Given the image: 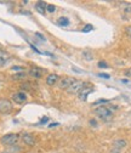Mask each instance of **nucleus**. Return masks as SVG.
Returning <instances> with one entry per match:
<instances>
[{
  "instance_id": "nucleus-15",
  "label": "nucleus",
  "mask_w": 131,
  "mask_h": 153,
  "mask_svg": "<svg viewBox=\"0 0 131 153\" xmlns=\"http://www.w3.org/2000/svg\"><path fill=\"white\" fill-rule=\"evenodd\" d=\"M121 10H123L125 13L130 15V13H131V4H130V3H123V4H121Z\"/></svg>"
},
{
  "instance_id": "nucleus-13",
  "label": "nucleus",
  "mask_w": 131,
  "mask_h": 153,
  "mask_svg": "<svg viewBox=\"0 0 131 153\" xmlns=\"http://www.w3.org/2000/svg\"><path fill=\"white\" fill-rule=\"evenodd\" d=\"M126 145H127V142H126V140H124V139H119V140H115V141L113 142V147L119 148V149L126 147Z\"/></svg>"
},
{
  "instance_id": "nucleus-11",
  "label": "nucleus",
  "mask_w": 131,
  "mask_h": 153,
  "mask_svg": "<svg viewBox=\"0 0 131 153\" xmlns=\"http://www.w3.org/2000/svg\"><path fill=\"white\" fill-rule=\"evenodd\" d=\"M58 75L57 74H49L47 76H46V84L47 85H50V86H52V85H55L56 83H58Z\"/></svg>"
},
{
  "instance_id": "nucleus-30",
  "label": "nucleus",
  "mask_w": 131,
  "mask_h": 153,
  "mask_svg": "<svg viewBox=\"0 0 131 153\" xmlns=\"http://www.w3.org/2000/svg\"><path fill=\"white\" fill-rule=\"evenodd\" d=\"M49 122V118L47 117H44L43 119H41V123H47Z\"/></svg>"
},
{
  "instance_id": "nucleus-5",
  "label": "nucleus",
  "mask_w": 131,
  "mask_h": 153,
  "mask_svg": "<svg viewBox=\"0 0 131 153\" xmlns=\"http://www.w3.org/2000/svg\"><path fill=\"white\" fill-rule=\"evenodd\" d=\"M74 80H75V79L72 78V76H64V78H62V79L58 80L57 85H58V88H60L61 90H67V89L73 84Z\"/></svg>"
},
{
  "instance_id": "nucleus-10",
  "label": "nucleus",
  "mask_w": 131,
  "mask_h": 153,
  "mask_svg": "<svg viewBox=\"0 0 131 153\" xmlns=\"http://www.w3.org/2000/svg\"><path fill=\"white\" fill-rule=\"evenodd\" d=\"M34 7H35V10L38 11L40 15H45L46 9H47V5H46V3H44V1H36L35 5H34Z\"/></svg>"
},
{
  "instance_id": "nucleus-32",
  "label": "nucleus",
  "mask_w": 131,
  "mask_h": 153,
  "mask_svg": "<svg viewBox=\"0 0 131 153\" xmlns=\"http://www.w3.org/2000/svg\"><path fill=\"white\" fill-rule=\"evenodd\" d=\"M57 125H58V123H52V124H50L49 126H50V128H52V126H57Z\"/></svg>"
},
{
  "instance_id": "nucleus-19",
  "label": "nucleus",
  "mask_w": 131,
  "mask_h": 153,
  "mask_svg": "<svg viewBox=\"0 0 131 153\" xmlns=\"http://www.w3.org/2000/svg\"><path fill=\"white\" fill-rule=\"evenodd\" d=\"M90 30H92V26H91V25H86V26L83 28V32H84V33H87V32H90Z\"/></svg>"
},
{
  "instance_id": "nucleus-22",
  "label": "nucleus",
  "mask_w": 131,
  "mask_h": 153,
  "mask_svg": "<svg viewBox=\"0 0 131 153\" xmlns=\"http://www.w3.org/2000/svg\"><path fill=\"white\" fill-rule=\"evenodd\" d=\"M125 33L127 34V36H129V38H131V26H129V27H126V28H125Z\"/></svg>"
},
{
  "instance_id": "nucleus-16",
  "label": "nucleus",
  "mask_w": 131,
  "mask_h": 153,
  "mask_svg": "<svg viewBox=\"0 0 131 153\" xmlns=\"http://www.w3.org/2000/svg\"><path fill=\"white\" fill-rule=\"evenodd\" d=\"M69 23V20L67 17H60L58 18V25H61V26H67Z\"/></svg>"
},
{
  "instance_id": "nucleus-29",
  "label": "nucleus",
  "mask_w": 131,
  "mask_h": 153,
  "mask_svg": "<svg viewBox=\"0 0 131 153\" xmlns=\"http://www.w3.org/2000/svg\"><path fill=\"white\" fill-rule=\"evenodd\" d=\"M35 35H36V36H39V38H40V39H41V40H44V39H45V38H44V36H43V35H41L40 33H35Z\"/></svg>"
},
{
  "instance_id": "nucleus-33",
  "label": "nucleus",
  "mask_w": 131,
  "mask_h": 153,
  "mask_svg": "<svg viewBox=\"0 0 131 153\" xmlns=\"http://www.w3.org/2000/svg\"><path fill=\"white\" fill-rule=\"evenodd\" d=\"M3 153H12L11 151H5V152H3Z\"/></svg>"
},
{
  "instance_id": "nucleus-14",
  "label": "nucleus",
  "mask_w": 131,
  "mask_h": 153,
  "mask_svg": "<svg viewBox=\"0 0 131 153\" xmlns=\"http://www.w3.org/2000/svg\"><path fill=\"white\" fill-rule=\"evenodd\" d=\"M27 72H18V73H15L13 75H12V79L13 80H18V79H23V78H26L27 76Z\"/></svg>"
},
{
  "instance_id": "nucleus-7",
  "label": "nucleus",
  "mask_w": 131,
  "mask_h": 153,
  "mask_svg": "<svg viewBox=\"0 0 131 153\" xmlns=\"http://www.w3.org/2000/svg\"><path fill=\"white\" fill-rule=\"evenodd\" d=\"M22 141L27 146H34L35 142H36L35 137L32 135V134H28V132H26V134H23V135H22Z\"/></svg>"
},
{
  "instance_id": "nucleus-3",
  "label": "nucleus",
  "mask_w": 131,
  "mask_h": 153,
  "mask_svg": "<svg viewBox=\"0 0 131 153\" xmlns=\"http://www.w3.org/2000/svg\"><path fill=\"white\" fill-rule=\"evenodd\" d=\"M86 86V84L83 82V80H78V79H75L73 82V84L67 89V92L68 94H72V95H74V94H79L84 88Z\"/></svg>"
},
{
  "instance_id": "nucleus-23",
  "label": "nucleus",
  "mask_w": 131,
  "mask_h": 153,
  "mask_svg": "<svg viewBox=\"0 0 131 153\" xmlns=\"http://www.w3.org/2000/svg\"><path fill=\"white\" fill-rule=\"evenodd\" d=\"M49 12H53L55 10H56V7H55V5H47V9H46Z\"/></svg>"
},
{
  "instance_id": "nucleus-18",
  "label": "nucleus",
  "mask_w": 131,
  "mask_h": 153,
  "mask_svg": "<svg viewBox=\"0 0 131 153\" xmlns=\"http://www.w3.org/2000/svg\"><path fill=\"white\" fill-rule=\"evenodd\" d=\"M12 71H17V72H26V69L23 67H20V66H13L12 67Z\"/></svg>"
},
{
  "instance_id": "nucleus-24",
  "label": "nucleus",
  "mask_w": 131,
  "mask_h": 153,
  "mask_svg": "<svg viewBox=\"0 0 131 153\" xmlns=\"http://www.w3.org/2000/svg\"><path fill=\"white\" fill-rule=\"evenodd\" d=\"M121 151L119 149V148H115V147H113V148H112L110 149V153H120Z\"/></svg>"
},
{
  "instance_id": "nucleus-1",
  "label": "nucleus",
  "mask_w": 131,
  "mask_h": 153,
  "mask_svg": "<svg viewBox=\"0 0 131 153\" xmlns=\"http://www.w3.org/2000/svg\"><path fill=\"white\" fill-rule=\"evenodd\" d=\"M113 109L115 108H110V107H106V106H101V107H97L95 109V114L102 120L104 122H108L113 118Z\"/></svg>"
},
{
  "instance_id": "nucleus-20",
  "label": "nucleus",
  "mask_w": 131,
  "mask_h": 153,
  "mask_svg": "<svg viewBox=\"0 0 131 153\" xmlns=\"http://www.w3.org/2000/svg\"><path fill=\"white\" fill-rule=\"evenodd\" d=\"M98 67H100V68H108V65H107V62H104V61H100V62H98Z\"/></svg>"
},
{
  "instance_id": "nucleus-2",
  "label": "nucleus",
  "mask_w": 131,
  "mask_h": 153,
  "mask_svg": "<svg viewBox=\"0 0 131 153\" xmlns=\"http://www.w3.org/2000/svg\"><path fill=\"white\" fill-rule=\"evenodd\" d=\"M18 139H20V135L18 134H6L1 139H0V142L5 146H13L17 143Z\"/></svg>"
},
{
  "instance_id": "nucleus-31",
  "label": "nucleus",
  "mask_w": 131,
  "mask_h": 153,
  "mask_svg": "<svg viewBox=\"0 0 131 153\" xmlns=\"http://www.w3.org/2000/svg\"><path fill=\"white\" fill-rule=\"evenodd\" d=\"M120 82H121L123 84H129V80H127V79H121Z\"/></svg>"
},
{
  "instance_id": "nucleus-9",
  "label": "nucleus",
  "mask_w": 131,
  "mask_h": 153,
  "mask_svg": "<svg viewBox=\"0 0 131 153\" xmlns=\"http://www.w3.org/2000/svg\"><path fill=\"white\" fill-rule=\"evenodd\" d=\"M43 73H44V71H43L41 68H39V67H32V68L29 69V72H28L29 75H32L33 78H36V79L41 78Z\"/></svg>"
},
{
  "instance_id": "nucleus-26",
  "label": "nucleus",
  "mask_w": 131,
  "mask_h": 153,
  "mask_svg": "<svg viewBox=\"0 0 131 153\" xmlns=\"http://www.w3.org/2000/svg\"><path fill=\"white\" fill-rule=\"evenodd\" d=\"M22 89H27V90H29V89H30L29 83H27V84H22Z\"/></svg>"
},
{
  "instance_id": "nucleus-27",
  "label": "nucleus",
  "mask_w": 131,
  "mask_h": 153,
  "mask_svg": "<svg viewBox=\"0 0 131 153\" xmlns=\"http://www.w3.org/2000/svg\"><path fill=\"white\" fill-rule=\"evenodd\" d=\"M98 75L101 76V78H106V79H108V78H109V75H108V74H102V73H100Z\"/></svg>"
},
{
  "instance_id": "nucleus-12",
  "label": "nucleus",
  "mask_w": 131,
  "mask_h": 153,
  "mask_svg": "<svg viewBox=\"0 0 131 153\" xmlns=\"http://www.w3.org/2000/svg\"><path fill=\"white\" fill-rule=\"evenodd\" d=\"M9 60H10L9 53L5 52V51H0V67L5 66V65L9 62Z\"/></svg>"
},
{
  "instance_id": "nucleus-4",
  "label": "nucleus",
  "mask_w": 131,
  "mask_h": 153,
  "mask_svg": "<svg viewBox=\"0 0 131 153\" xmlns=\"http://www.w3.org/2000/svg\"><path fill=\"white\" fill-rule=\"evenodd\" d=\"M12 112V103L7 99H0V113L10 114Z\"/></svg>"
},
{
  "instance_id": "nucleus-8",
  "label": "nucleus",
  "mask_w": 131,
  "mask_h": 153,
  "mask_svg": "<svg viewBox=\"0 0 131 153\" xmlns=\"http://www.w3.org/2000/svg\"><path fill=\"white\" fill-rule=\"evenodd\" d=\"M93 91V88L92 86H85L79 94H78V96H79V99L81 100V101H86V99H87V96Z\"/></svg>"
},
{
  "instance_id": "nucleus-6",
  "label": "nucleus",
  "mask_w": 131,
  "mask_h": 153,
  "mask_svg": "<svg viewBox=\"0 0 131 153\" xmlns=\"http://www.w3.org/2000/svg\"><path fill=\"white\" fill-rule=\"evenodd\" d=\"M12 100H13V102H16L18 105H23L27 101V95L24 92H22V91L16 92V94L12 95Z\"/></svg>"
},
{
  "instance_id": "nucleus-21",
  "label": "nucleus",
  "mask_w": 131,
  "mask_h": 153,
  "mask_svg": "<svg viewBox=\"0 0 131 153\" xmlns=\"http://www.w3.org/2000/svg\"><path fill=\"white\" fill-rule=\"evenodd\" d=\"M124 74H125V76H127V78H131V68H127V69H125Z\"/></svg>"
},
{
  "instance_id": "nucleus-25",
  "label": "nucleus",
  "mask_w": 131,
  "mask_h": 153,
  "mask_svg": "<svg viewBox=\"0 0 131 153\" xmlns=\"http://www.w3.org/2000/svg\"><path fill=\"white\" fill-rule=\"evenodd\" d=\"M108 102V100H98V101H96L95 102V105H100V103H107Z\"/></svg>"
},
{
  "instance_id": "nucleus-17",
  "label": "nucleus",
  "mask_w": 131,
  "mask_h": 153,
  "mask_svg": "<svg viewBox=\"0 0 131 153\" xmlns=\"http://www.w3.org/2000/svg\"><path fill=\"white\" fill-rule=\"evenodd\" d=\"M83 57H84L85 60H89V61H91L93 59V56L91 55L90 51H83Z\"/></svg>"
},
{
  "instance_id": "nucleus-28",
  "label": "nucleus",
  "mask_w": 131,
  "mask_h": 153,
  "mask_svg": "<svg viewBox=\"0 0 131 153\" xmlns=\"http://www.w3.org/2000/svg\"><path fill=\"white\" fill-rule=\"evenodd\" d=\"M90 124H91L92 126H96V125H97V123H96L95 119H91V120H90Z\"/></svg>"
}]
</instances>
